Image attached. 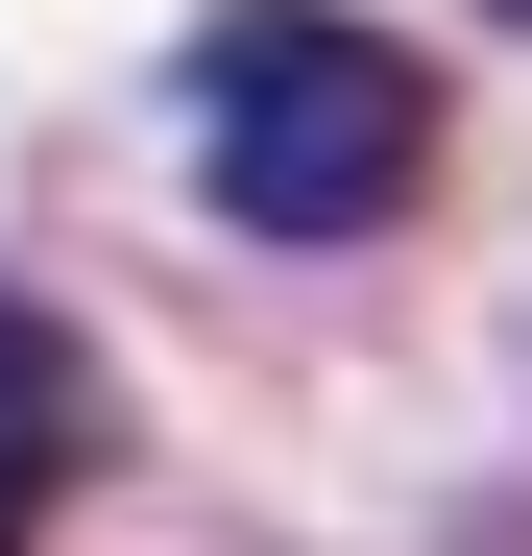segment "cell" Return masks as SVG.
I'll use <instances>...</instances> for the list:
<instances>
[{
    "label": "cell",
    "mask_w": 532,
    "mask_h": 556,
    "mask_svg": "<svg viewBox=\"0 0 532 556\" xmlns=\"http://www.w3.org/2000/svg\"><path fill=\"white\" fill-rule=\"evenodd\" d=\"M169 98H194V194L242 242H388L435 194V49L339 25V0H218Z\"/></svg>",
    "instance_id": "6da1fadb"
},
{
    "label": "cell",
    "mask_w": 532,
    "mask_h": 556,
    "mask_svg": "<svg viewBox=\"0 0 532 556\" xmlns=\"http://www.w3.org/2000/svg\"><path fill=\"white\" fill-rule=\"evenodd\" d=\"M73 459H98V339L0 291V556H49V508H73Z\"/></svg>",
    "instance_id": "7a4b0ae2"
},
{
    "label": "cell",
    "mask_w": 532,
    "mask_h": 556,
    "mask_svg": "<svg viewBox=\"0 0 532 556\" xmlns=\"http://www.w3.org/2000/svg\"><path fill=\"white\" fill-rule=\"evenodd\" d=\"M484 25H532V0H484Z\"/></svg>",
    "instance_id": "3957f363"
}]
</instances>
